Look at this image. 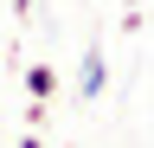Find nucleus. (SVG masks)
<instances>
[{
    "mask_svg": "<svg viewBox=\"0 0 154 148\" xmlns=\"http://www.w3.org/2000/svg\"><path fill=\"white\" fill-rule=\"evenodd\" d=\"M103 90H109V58H103V45H90V52H84V65H77V97L96 103Z\"/></svg>",
    "mask_w": 154,
    "mask_h": 148,
    "instance_id": "nucleus-1",
    "label": "nucleus"
},
{
    "mask_svg": "<svg viewBox=\"0 0 154 148\" xmlns=\"http://www.w3.org/2000/svg\"><path fill=\"white\" fill-rule=\"evenodd\" d=\"M26 97H38V103L58 97V71L51 65H26Z\"/></svg>",
    "mask_w": 154,
    "mask_h": 148,
    "instance_id": "nucleus-2",
    "label": "nucleus"
},
{
    "mask_svg": "<svg viewBox=\"0 0 154 148\" xmlns=\"http://www.w3.org/2000/svg\"><path fill=\"white\" fill-rule=\"evenodd\" d=\"M19 116H26V129H45V116H51V103H38V97H26V109H19Z\"/></svg>",
    "mask_w": 154,
    "mask_h": 148,
    "instance_id": "nucleus-3",
    "label": "nucleus"
},
{
    "mask_svg": "<svg viewBox=\"0 0 154 148\" xmlns=\"http://www.w3.org/2000/svg\"><path fill=\"white\" fill-rule=\"evenodd\" d=\"M19 148H45V142H38V129H26V135H19Z\"/></svg>",
    "mask_w": 154,
    "mask_h": 148,
    "instance_id": "nucleus-4",
    "label": "nucleus"
},
{
    "mask_svg": "<svg viewBox=\"0 0 154 148\" xmlns=\"http://www.w3.org/2000/svg\"><path fill=\"white\" fill-rule=\"evenodd\" d=\"M128 7H135V13H141V0H128Z\"/></svg>",
    "mask_w": 154,
    "mask_h": 148,
    "instance_id": "nucleus-5",
    "label": "nucleus"
},
{
    "mask_svg": "<svg viewBox=\"0 0 154 148\" xmlns=\"http://www.w3.org/2000/svg\"><path fill=\"white\" fill-rule=\"evenodd\" d=\"M0 7H7V0H0Z\"/></svg>",
    "mask_w": 154,
    "mask_h": 148,
    "instance_id": "nucleus-6",
    "label": "nucleus"
}]
</instances>
